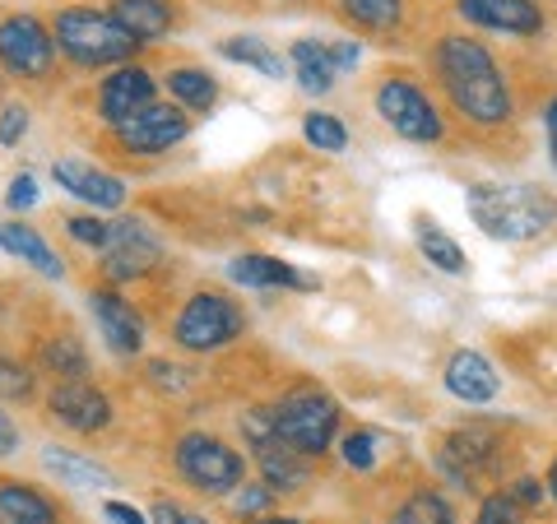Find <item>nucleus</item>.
<instances>
[{
    "label": "nucleus",
    "mask_w": 557,
    "mask_h": 524,
    "mask_svg": "<svg viewBox=\"0 0 557 524\" xmlns=\"http://www.w3.org/2000/svg\"><path fill=\"white\" fill-rule=\"evenodd\" d=\"M437 75L442 89L450 93L456 108L469 126H502L511 121V89L502 75L497 57L474 38H442L437 42Z\"/></svg>",
    "instance_id": "nucleus-1"
},
{
    "label": "nucleus",
    "mask_w": 557,
    "mask_h": 524,
    "mask_svg": "<svg viewBox=\"0 0 557 524\" xmlns=\"http://www.w3.org/2000/svg\"><path fill=\"white\" fill-rule=\"evenodd\" d=\"M469 219L497 241H534L557 223V200L539 186H469Z\"/></svg>",
    "instance_id": "nucleus-2"
},
{
    "label": "nucleus",
    "mask_w": 557,
    "mask_h": 524,
    "mask_svg": "<svg viewBox=\"0 0 557 524\" xmlns=\"http://www.w3.org/2000/svg\"><path fill=\"white\" fill-rule=\"evenodd\" d=\"M51 38H57V51L79 65V70H102V65H131L139 42L121 28L108 10H89V5H70L57 14L51 24Z\"/></svg>",
    "instance_id": "nucleus-3"
},
{
    "label": "nucleus",
    "mask_w": 557,
    "mask_h": 524,
    "mask_svg": "<svg viewBox=\"0 0 557 524\" xmlns=\"http://www.w3.org/2000/svg\"><path fill=\"white\" fill-rule=\"evenodd\" d=\"M270 423L288 450H298L302 460H317L339 436V404L317 386H298L270 409Z\"/></svg>",
    "instance_id": "nucleus-4"
},
{
    "label": "nucleus",
    "mask_w": 557,
    "mask_h": 524,
    "mask_svg": "<svg viewBox=\"0 0 557 524\" xmlns=\"http://www.w3.org/2000/svg\"><path fill=\"white\" fill-rule=\"evenodd\" d=\"M172 460H177V474L209 497H228L247 483V456L214 432H186Z\"/></svg>",
    "instance_id": "nucleus-5"
},
{
    "label": "nucleus",
    "mask_w": 557,
    "mask_h": 524,
    "mask_svg": "<svg viewBox=\"0 0 557 524\" xmlns=\"http://www.w3.org/2000/svg\"><path fill=\"white\" fill-rule=\"evenodd\" d=\"M242 329H247V316H242V307L233 297L196 292L177 311V321H172V339H177V348H186V353H219V348L242 339Z\"/></svg>",
    "instance_id": "nucleus-6"
},
{
    "label": "nucleus",
    "mask_w": 557,
    "mask_h": 524,
    "mask_svg": "<svg viewBox=\"0 0 557 524\" xmlns=\"http://www.w3.org/2000/svg\"><path fill=\"white\" fill-rule=\"evenodd\" d=\"M376 116L386 121L399 139H409V145H437V139L446 135V121L437 112V102L405 75L376 84Z\"/></svg>",
    "instance_id": "nucleus-7"
},
{
    "label": "nucleus",
    "mask_w": 557,
    "mask_h": 524,
    "mask_svg": "<svg viewBox=\"0 0 557 524\" xmlns=\"http://www.w3.org/2000/svg\"><path fill=\"white\" fill-rule=\"evenodd\" d=\"M242 436H247V446H251V460H256V469H260V483H265L274 497H278V492H302L307 478H311V469H307V460L298 456V450H288V446L274 436L270 409L242 413Z\"/></svg>",
    "instance_id": "nucleus-8"
},
{
    "label": "nucleus",
    "mask_w": 557,
    "mask_h": 524,
    "mask_svg": "<svg viewBox=\"0 0 557 524\" xmlns=\"http://www.w3.org/2000/svg\"><path fill=\"white\" fill-rule=\"evenodd\" d=\"M57 38L38 14H10L0 20V70L14 79H47L57 70Z\"/></svg>",
    "instance_id": "nucleus-9"
},
{
    "label": "nucleus",
    "mask_w": 557,
    "mask_h": 524,
    "mask_svg": "<svg viewBox=\"0 0 557 524\" xmlns=\"http://www.w3.org/2000/svg\"><path fill=\"white\" fill-rule=\"evenodd\" d=\"M112 135H116L121 149L135 153V159H159V153L177 149L190 135V116L177 108V102H153V108H145L139 116L112 126Z\"/></svg>",
    "instance_id": "nucleus-10"
},
{
    "label": "nucleus",
    "mask_w": 557,
    "mask_h": 524,
    "mask_svg": "<svg viewBox=\"0 0 557 524\" xmlns=\"http://www.w3.org/2000/svg\"><path fill=\"white\" fill-rule=\"evenodd\" d=\"M163 260V241L159 233L149 228V223H112V241L108 251H102V274L112 278V284H131V278H145L153 265Z\"/></svg>",
    "instance_id": "nucleus-11"
},
{
    "label": "nucleus",
    "mask_w": 557,
    "mask_h": 524,
    "mask_svg": "<svg viewBox=\"0 0 557 524\" xmlns=\"http://www.w3.org/2000/svg\"><path fill=\"white\" fill-rule=\"evenodd\" d=\"M47 409L65 432H79V436H94L112 423V399L94 380H57L47 395Z\"/></svg>",
    "instance_id": "nucleus-12"
},
{
    "label": "nucleus",
    "mask_w": 557,
    "mask_h": 524,
    "mask_svg": "<svg viewBox=\"0 0 557 524\" xmlns=\"http://www.w3.org/2000/svg\"><path fill=\"white\" fill-rule=\"evenodd\" d=\"M153 75L145 65H116L108 79H102L98 89V116L108 121V126H121V121L139 116L145 108H153Z\"/></svg>",
    "instance_id": "nucleus-13"
},
{
    "label": "nucleus",
    "mask_w": 557,
    "mask_h": 524,
    "mask_svg": "<svg viewBox=\"0 0 557 524\" xmlns=\"http://www.w3.org/2000/svg\"><path fill=\"white\" fill-rule=\"evenodd\" d=\"M89 311H94V325H98V335L108 339L112 353L131 358L145 348V321H139V311L121 292H112V288L89 292Z\"/></svg>",
    "instance_id": "nucleus-14"
},
{
    "label": "nucleus",
    "mask_w": 557,
    "mask_h": 524,
    "mask_svg": "<svg viewBox=\"0 0 557 524\" xmlns=\"http://www.w3.org/2000/svg\"><path fill=\"white\" fill-rule=\"evenodd\" d=\"M51 182L61 190H70L75 200H84L89 209H121L126 204V182L112 177V172H102L84 159H61L51 163Z\"/></svg>",
    "instance_id": "nucleus-15"
},
{
    "label": "nucleus",
    "mask_w": 557,
    "mask_h": 524,
    "mask_svg": "<svg viewBox=\"0 0 557 524\" xmlns=\"http://www.w3.org/2000/svg\"><path fill=\"white\" fill-rule=\"evenodd\" d=\"M460 20L487 33H511V38H534L544 33V10L534 0H460Z\"/></svg>",
    "instance_id": "nucleus-16"
},
{
    "label": "nucleus",
    "mask_w": 557,
    "mask_h": 524,
    "mask_svg": "<svg viewBox=\"0 0 557 524\" xmlns=\"http://www.w3.org/2000/svg\"><path fill=\"white\" fill-rule=\"evenodd\" d=\"M446 390L465 399V404H493V399L502 395V376H497V366L487 362L483 353H474V348H456V353L446 358Z\"/></svg>",
    "instance_id": "nucleus-17"
},
{
    "label": "nucleus",
    "mask_w": 557,
    "mask_h": 524,
    "mask_svg": "<svg viewBox=\"0 0 557 524\" xmlns=\"http://www.w3.org/2000/svg\"><path fill=\"white\" fill-rule=\"evenodd\" d=\"M228 274L242 288H298V292L317 288V278H307L302 270H293L288 260H278V255H237Z\"/></svg>",
    "instance_id": "nucleus-18"
},
{
    "label": "nucleus",
    "mask_w": 557,
    "mask_h": 524,
    "mask_svg": "<svg viewBox=\"0 0 557 524\" xmlns=\"http://www.w3.org/2000/svg\"><path fill=\"white\" fill-rule=\"evenodd\" d=\"M108 14L131 33L139 47L168 38V28H172V5L168 0H112Z\"/></svg>",
    "instance_id": "nucleus-19"
},
{
    "label": "nucleus",
    "mask_w": 557,
    "mask_h": 524,
    "mask_svg": "<svg viewBox=\"0 0 557 524\" xmlns=\"http://www.w3.org/2000/svg\"><path fill=\"white\" fill-rule=\"evenodd\" d=\"M0 524H57V506L42 487L5 478L0 483Z\"/></svg>",
    "instance_id": "nucleus-20"
},
{
    "label": "nucleus",
    "mask_w": 557,
    "mask_h": 524,
    "mask_svg": "<svg viewBox=\"0 0 557 524\" xmlns=\"http://www.w3.org/2000/svg\"><path fill=\"white\" fill-rule=\"evenodd\" d=\"M0 247H5L10 255H20L24 265H33L38 274H47V278H61L65 274V265H61V255L47 247L42 241V233L38 228H28V223H5V228H0Z\"/></svg>",
    "instance_id": "nucleus-21"
},
{
    "label": "nucleus",
    "mask_w": 557,
    "mask_h": 524,
    "mask_svg": "<svg viewBox=\"0 0 557 524\" xmlns=\"http://www.w3.org/2000/svg\"><path fill=\"white\" fill-rule=\"evenodd\" d=\"M168 93L177 98V108L190 116H205L209 108L219 102V79L209 75V70L200 65H177V70H168Z\"/></svg>",
    "instance_id": "nucleus-22"
},
{
    "label": "nucleus",
    "mask_w": 557,
    "mask_h": 524,
    "mask_svg": "<svg viewBox=\"0 0 557 524\" xmlns=\"http://www.w3.org/2000/svg\"><path fill=\"white\" fill-rule=\"evenodd\" d=\"M42 464H47V474H57V483H65V487H116V478L108 474V469L94 464V460H84V456H75V450L47 446L42 450Z\"/></svg>",
    "instance_id": "nucleus-23"
},
{
    "label": "nucleus",
    "mask_w": 557,
    "mask_h": 524,
    "mask_svg": "<svg viewBox=\"0 0 557 524\" xmlns=\"http://www.w3.org/2000/svg\"><path fill=\"white\" fill-rule=\"evenodd\" d=\"M335 61H330V51H325V42H311V38H302V42H293V79L302 84L307 93H330L335 89Z\"/></svg>",
    "instance_id": "nucleus-24"
},
{
    "label": "nucleus",
    "mask_w": 557,
    "mask_h": 524,
    "mask_svg": "<svg viewBox=\"0 0 557 524\" xmlns=\"http://www.w3.org/2000/svg\"><path fill=\"white\" fill-rule=\"evenodd\" d=\"M418 251L428 255V265H437L442 274H465L469 255L456 237H450L437 219H418Z\"/></svg>",
    "instance_id": "nucleus-25"
},
{
    "label": "nucleus",
    "mask_w": 557,
    "mask_h": 524,
    "mask_svg": "<svg viewBox=\"0 0 557 524\" xmlns=\"http://www.w3.org/2000/svg\"><path fill=\"white\" fill-rule=\"evenodd\" d=\"M219 57H228V61H237V65H251V70H260L265 79H284V75H288L284 57H278L270 42H260V38H223V42H219Z\"/></svg>",
    "instance_id": "nucleus-26"
},
{
    "label": "nucleus",
    "mask_w": 557,
    "mask_h": 524,
    "mask_svg": "<svg viewBox=\"0 0 557 524\" xmlns=\"http://www.w3.org/2000/svg\"><path fill=\"white\" fill-rule=\"evenodd\" d=\"M42 366L51 376H61V380H84V376H89V353H84L79 339L61 335V339H51L42 348Z\"/></svg>",
    "instance_id": "nucleus-27"
},
{
    "label": "nucleus",
    "mask_w": 557,
    "mask_h": 524,
    "mask_svg": "<svg viewBox=\"0 0 557 524\" xmlns=\"http://www.w3.org/2000/svg\"><path fill=\"white\" fill-rule=\"evenodd\" d=\"M344 20H354L358 28L368 33H386L399 24V14H405V0H339Z\"/></svg>",
    "instance_id": "nucleus-28"
},
{
    "label": "nucleus",
    "mask_w": 557,
    "mask_h": 524,
    "mask_svg": "<svg viewBox=\"0 0 557 524\" xmlns=\"http://www.w3.org/2000/svg\"><path fill=\"white\" fill-rule=\"evenodd\" d=\"M391 524H456V511L446 506V497L442 492H413L399 511L391 515Z\"/></svg>",
    "instance_id": "nucleus-29"
},
{
    "label": "nucleus",
    "mask_w": 557,
    "mask_h": 524,
    "mask_svg": "<svg viewBox=\"0 0 557 524\" xmlns=\"http://www.w3.org/2000/svg\"><path fill=\"white\" fill-rule=\"evenodd\" d=\"M302 135H307V145L317 149V153H344V145H348L344 121L330 116V112H311V116L302 121Z\"/></svg>",
    "instance_id": "nucleus-30"
},
{
    "label": "nucleus",
    "mask_w": 557,
    "mask_h": 524,
    "mask_svg": "<svg viewBox=\"0 0 557 524\" xmlns=\"http://www.w3.org/2000/svg\"><path fill=\"white\" fill-rule=\"evenodd\" d=\"M376 446H381V436H376L372 427H354V432L339 436V456H344L348 469H372L376 456H381Z\"/></svg>",
    "instance_id": "nucleus-31"
},
{
    "label": "nucleus",
    "mask_w": 557,
    "mask_h": 524,
    "mask_svg": "<svg viewBox=\"0 0 557 524\" xmlns=\"http://www.w3.org/2000/svg\"><path fill=\"white\" fill-rule=\"evenodd\" d=\"M33 386H38V380H33L28 366L0 353V399H10V404H24V399H33Z\"/></svg>",
    "instance_id": "nucleus-32"
},
{
    "label": "nucleus",
    "mask_w": 557,
    "mask_h": 524,
    "mask_svg": "<svg viewBox=\"0 0 557 524\" xmlns=\"http://www.w3.org/2000/svg\"><path fill=\"white\" fill-rule=\"evenodd\" d=\"M65 233L75 237L79 247L108 251V241H112V223H108V219H98V214H75V219H65Z\"/></svg>",
    "instance_id": "nucleus-33"
},
{
    "label": "nucleus",
    "mask_w": 557,
    "mask_h": 524,
    "mask_svg": "<svg viewBox=\"0 0 557 524\" xmlns=\"http://www.w3.org/2000/svg\"><path fill=\"white\" fill-rule=\"evenodd\" d=\"M520 515H525V511H520L507 492H493V497H483L474 524H520Z\"/></svg>",
    "instance_id": "nucleus-34"
},
{
    "label": "nucleus",
    "mask_w": 557,
    "mask_h": 524,
    "mask_svg": "<svg viewBox=\"0 0 557 524\" xmlns=\"http://www.w3.org/2000/svg\"><path fill=\"white\" fill-rule=\"evenodd\" d=\"M270 501H274V492L265 483H242V492H233V511L237 515H256V511H265Z\"/></svg>",
    "instance_id": "nucleus-35"
},
{
    "label": "nucleus",
    "mask_w": 557,
    "mask_h": 524,
    "mask_svg": "<svg viewBox=\"0 0 557 524\" xmlns=\"http://www.w3.org/2000/svg\"><path fill=\"white\" fill-rule=\"evenodd\" d=\"M24 135H28V108H20V102H14V108L0 112V145L14 149Z\"/></svg>",
    "instance_id": "nucleus-36"
},
{
    "label": "nucleus",
    "mask_w": 557,
    "mask_h": 524,
    "mask_svg": "<svg viewBox=\"0 0 557 524\" xmlns=\"http://www.w3.org/2000/svg\"><path fill=\"white\" fill-rule=\"evenodd\" d=\"M5 204L14 209V214H24V209H33V204H38V182H33L28 172H20V177L10 182V190H5Z\"/></svg>",
    "instance_id": "nucleus-37"
},
{
    "label": "nucleus",
    "mask_w": 557,
    "mask_h": 524,
    "mask_svg": "<svg viewBox=\"0 0 557 524\" xmlns=\"http://www.w3.org/2000/svg\"><path fill=\"white\" fill-rule=\"evenodd\" d=\"M149 524H209V520L196 515V511H186V506H177V501H159L153 506V515H149Z\"/></svg>",
    "instance_id": "nucleus-38"
},
{
    "label": "nucleus",
    "mask_w": 557,
    "mask_h": 524,
    "mask_svg": "<svg viewBox=\"0 0 557 524\" xmlns=\"http://www.w3.org/2000/svg\"><path fill=\"white\" fill-rule=\"evenodd\" d=\"M516 506H520V511H534V506L539 501H544L548 497V487L544 483H539V478H516V487H511V492H507Z\"/></svg>",
    "instance_id": "nucleus-39"
},
{
    "label": "nucleus",
    "mask_w": 557,
    "mask_h": 524,
    "mask_svg": "<svg viewBox=\"0 0 557 524\" xmlns=\"http://www.w3.org/2000/svg\"><path fill=\"white\" fill-rule=\"evenodd\" d=\"M330 61H335V70H354L358 65V42H325Z\"/></svg>",
    "instance_id": "nucleus-40"
},
{
    "label": "nucleus",
    "mask_w": 557,
    "mask_h": 524,
    "mask_svg": "<svg viewBox=\"0 0 557 524\" xmlns=\"http://www.w3.org/2000/svg\"><path fill=\"white\" fill-rule=\"evenodd\" d=\"M102 515H108L112 524H149V520L139 515L135 506H126V501H108V506H102Z\"/></svg>",
    "instance_id": "nucleus-41"
},
{
    "label": "nucleus",
    "mask_w": 557,
    "mask_h": 524,
    "mask_svg": "<svg viewBox=\"0 0 557 524\" xmlns=\"http://www.w3.org/2000/svg\"><path fill=\"white\" fill-rule=\"evenodd\" d=\"M20 450V427H14V417L0 409V456H14Z\"/></svg>",
    "instance_id": "nucleus-42"
},
{
    "label": "nucleus",
    "mask_w": 557,
    "mask_h": 524,
    "mask_svg": "<svg viewBox=\"0 0 557 524\" xmlns=\"http://www.w3.org/2000/svg\"><path fill=\"white\" fill-rule=\"evenodd\" d=\"M544 130H548V153H553V163H557V98L544 108Z\"/></svg>",
    "instance_id": "nucleus-43"
},
{
    "label": "nucleus",
    "mask_w": 557,
    "mask_h": 524,
    "mask_svg": "<svg viewBox=\"0 0 557 524\" xmlns=\"http://www.w3.org/2000/svg\"><path fill=\"white\" fill-rule=\"evenodd\" d=\"M256 524H302L298 515H265V520H256Z\"/></svg>",
    "instance_id": "nucleus-44"
},
{
    "label": "nucleus",
    "mask_w": 557,
    "mask_h": 524,
    "mask_svg": "<svg viewBox=\"0 0 557 524\" xmlns=\"http://www.w3.org/2000/svg\"><path fill=\"white\" fill-rule=\"evenodd\" d=\"M544 487H548L553 501H557V460H553V469H548V483H544Z\"/></svg>",
    "instance_id": "nucleus-45"
}]
</instances>
